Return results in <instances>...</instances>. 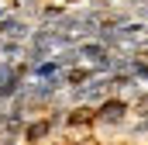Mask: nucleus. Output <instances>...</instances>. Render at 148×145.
I'll list each match as a JSON object with an SVG mask.
<instances>
[{"instance_id":"nucleus-1","label":"nucleus","mask_w":148,"mask_h":145,"mask_svg":"<svg viewBox=\"0 0 148 145\" xmlns=\"http://www.w3.org/2000/svg\"><path fill=\"white\" fill-rule=\"evenodd\" d=\"M127 100H121V97H107V100H100L93 114H97V124H121L124 117H127Z\"/></svg>"},{"instance_id":"nucleus-2","label":"nucleus","mask_w":148,"mask_h":145,"mask_svg":"<svg viewBox=\"0 0 148 145\" xmlns=\"http://www.w3.org/2000/svg\"><path fill=\"white\" fill-rule=\"evenodd\" d=\"M0 38H14V41H24V38H31V28H28L21 17H3V21H0Z\"/></svg>"},{"instance_id":"nucleus-3","label":"nucleus","mask_w":148,"mask_h":145,"mask_svg":"<svg viewBox=\"0 0 148 145\" xmlns=\"http://www.w3.org/2000/svg\"><path fill=\"white\" fill-rule=\"evenodd\" d=\"M107 55V45H100V41H79L76 45V59L79 62H100Z\"/></svg>"},{"instance_id":"nucleus-4","label":"nucleus","mask_w":148,"mask_h":145,"mask_svg":"<svg viewBox=\"0 0 148 145\" xmlns=\"http://www.w3.org/2000/svg\"><path fill=\"white\" fill-rule=\"evenodd\" d=\"M31 76L35 79H55V76H62V62L59 59H38V62H31Z\"/></svg>"},{"instance_id":"nucleus-5","label":"nucleus","mask_w":148,"mask_h":145,"mask_svg":"<svg viewBox=\"0 0 148 145\" xmlns=\"http://www.w3.org/2000/svg\"><path fill=\"white\" fill-rule=\"evenodd\" d=\"M48 128H52V117H41V121H31L28 128H24V142L28 145H38L45 135H48Z\"/></svg>"},{"instance_id":"nucleus-6","label":"nucleus","mask_w":148,"mask_h":145,"mask_svg":"<svg viewBox=\"0 0 148 145\" xmlns=\"http://www.w3.org/2000/svg\"><path fill=\"white\" fill-rule=\"evenodd\" d=\"M66 124L69 128H76V124H97V114H93V107H76V110H69Z\"/></svg>"},{"instance_id":"nucleus-7","label":"nucleus","mask_w":148,"mask_h":145,"mask_svg":"<svg viewBox=\"0 0 148 145\" xmlns=\"http://www.w3.org/2000/svg\"><path fill=\"white\" fill-rule=\"evenodd\" d=\"M0 52H3V55H21V52H24V41H14V38H3V41H0Z\"/></svg>"},{"instance_id":"nucleus-8","label":"nucleus","mask_w":148,"mask_h":145,"mask_svg":"<svg viewBox=\"0 0 148 145\" xmlns=\"http://www.w3.org/2000/svg\"><path fill=\"white\" fill-rule=\"evenodd\" d=\"M3 17H7V7H3V3H0V21H3Z\"/></svg>"}]
</instances>
